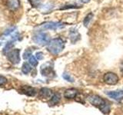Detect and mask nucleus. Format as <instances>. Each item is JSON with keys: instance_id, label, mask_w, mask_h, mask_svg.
I'll use <instances>...</instances> for the list:
<instances>
[{"instance_id": "f257e3e1", "label": "nucleus", "mask_w": 123, "mask_h": 115, "mask_svg": "<svg viewBox=\"0 0 123 115\" xmlns=\"http://www.w3.org/2000/svg\"><path fill=\"white\" fill-rule=\"evenodd\" d=\"M65 48V42L60 38H54L50 40L49 44L47 45V49L49 52L53 55H58Z\"/></svg>"}, {"instance_id": "f03ea898", "label": "nucleus", "mask_w": 123, "mask_h": 115, "mask_svg": "<svg viewBox=\"0 0 123 115\" xmlns=\"http://www.w3.org/2000/svg\"><path fill=\"white\" fill-rule=\"evenodd\" d=\"M32 40L36 44L44 46L49 44V42L50 41V37L48 34L42 32H39L34 34L32 37Z\"/></svg>"}, {"instance_id": "7ed1b4c3", "label": "nucleus", "mask_w": 123, "mask_h": 115, "mask_svg": "<svg viewBox=\"0 0 123 115\" xmlns=\"http://www.w3.org/2000/svg\"><path fill=\"white\" fill-rule=\"evenodd\" d=\"M65 27V24L60 22H47L38 27L40 30H57Z\"/></svg>"}, {"instance_id": "20e7f679", "label": "nucleus", "mask_w": 123, "mask_h": 115, "mask_svg": "<svg viewBox=\"0 0 123 115\" xmlns=\"http://www.w3.org/2000/svg\"><path fill=\"white\" fill-rule=\"evenodd\" d=\"M87 99L92 105H93L96 107H98L99 109H101L107 103L102 98L96 94H91L87 98Z\"/></svg>"}, {"instance_id": "39448f33", "label": "nucleus", "mask_w": 123, "mask_h": 115, "mask_svg": "<svg viewBox=\"0 0 123 115\" xmlns=\"http://www.w3.org/2000/svg\"><path fill=\"white\" fill-rule=\"evenodd\" d=\"M103 80L105 83L109 85H115L118 82V76L114 72H107L103 77Z\"/></svg>"}, {"instance_id": "423d86ee", "label": "nucleus", "mask_w": 123, "mask_h": 115, "mask_svg": "<svg viewBox=\"0 0 123 115\" xmlns=\"http://www.w3.org/2000/svg\"><path fill=\"white\" fill-rule=\"evenodd\" d=\"M7 58L11 63L14 64H18L20 62V50L14 49L12 51H10L7 54Z\"/></svg>"}, {"instance_id": "0eeeda50", "label": "nucleus", "mask_w": 123, "mask_h": 115, "mask_svg": "<svg viewBox=\"0 0 123 115\" xmlns=\"http://www.w3.org/2000/svg\"><path fill=\"white\" fill-rule=\"evenodd\" d=\"M19 91H20L22 94H24L27 96H29V97H33V96H35L36 94V91L35 90V88H33L32 87L28 86V85L22 86Z\"/></svg>"}, {"instance_id": "6e6552de", "label": "nucleus", "mask_w": 123, "mask_h": 115, "mask_svg": "<svg viewBox=\"0 0 123 115\" xmlns=\"http://www.w3.org/2000/svg\"><path fill=\"white\" fill-rule=\"evenodd\" d=\"M80 34L75 29H71L69 31V38L72 43L75 44L76 41H78L80 39Z\"/></svg>"}, {"instance_id": "1a4fd4ad", "label": "nucleus", "mask_w": 123, "mask_h": 115, "mask_svg": "<svg viewBox=\"0 0 123 115\" xmlns=\"http://www.w3.org/2000/svg\"><path fill=\"white\" fill-rule=\"evenodd\" d=\"M52 96V91L49 88L43 87L39 91V97L42 99H51Z\"/></svg>"}, {"instance_id": "9d476101", "label": "nucleus", "mask_w": 123, "mask_h": 115, "mask_svg": "<svg viewBox=\"0 0 123 115\" xmlns=\"http://www.w3.org/2000/svg\"><path fill=\"white\" fill-rule=\"evenodd\" d=\"M6 6L10 10L15 11L20 6V2L19 0H7Z\"/></svg>"}, {"instance_id": "9b49d317", "label": "nucleus", "mask_w": 123, "mask_h": 115, "mask_svg": "<svg viewBox=\"0 0 123 115\" xmlns=\"http://www.w3.org/2000/svg\"><path fill=\"white\" fill-rule=\"evenodd\" d=\"M78 95V91L75 88H69L65 91L64 97L67 99H74Z\"/></svg>"}, {"instance_id": "f8f14e48", "label": "nucleus", "mask_w": 123, "mask_h": 115, "mask_svg": "<svg viewBox=\"0 0 123 115\" xmlns=\"http://www.w3.org/2000/svg\"><path fill=\"white\" fill-rule=\"evenodd\" d=\"M107 94L111 98H112L115 101H120L123 98V91H110L108 92Z\"/></svg>"}, {"instance_id": "ddd939ff", "label": "nucleus", "mask_w": 123, "mask_h": 115, "mask_svg": "<svg viewBox=\"0 0 123 115\" xmlns=\"http://www.w3.org/2000/svg\"><path fill=\"white\" fill-rule=\"evenodd\" d=\"M52 68L50 66L46 67V65H42L41 68V73L44 76H49V75H51V73H52Z\"/></svg>"}, {"instance_id": "4468645a", "label": "nucleus", "mask_w": 123, "mask_h": 115, "mask_svg": "<svg viewBox=\"0 0 123 115\" xmlns=\"http://www.w3.org/2000/svg\"><path fill=\"white\" fill-rule=\"evenodd\" d=\"M60 99H61V96L59 94H53V96L52 97L51 100H50V105H55L57 104L60 101Z\"/></svg>"}, {"instance_id": "2eb2a0df", "label": "nucleus", "mask_w": 123, "mask_h": 115, "mask_svg": "<svg viewBox=\"0 0 123 115\" xmlns=\"http://www.w3.org/2000/svg\"><path fill=\"white\" fill-rule=\"evenodd\" d=\"M93 17H94V14L93 13H92V12L88 13L86 16V18H84V22H83L84 25L85 26H88V24H89V22H91V20L93 18Z\"/></svg>"}, {"instance_id": "dca6fc26", "label": "nucleus", "mask_w": 123, "mask_h": 115, "mask_svg": "<svg viewBox=\"0 0 123 115\" xmlns=\"http://www.w3.org/2000/svg\"><path fill=\"white\" fill-rule=\"evenodd\" d=\"M32 71V67H31V65L28 63H24L22 67V71L24 73V74L27 75L29 74V73Z\"/></svg>"}, {"instance_id": "f3484780", "label": "nucleus", "mask_w": 123, "mask_h": 115, "mask_svg": "<svg viewBox=\"0 0 123 115\" xmlns=\"http://www.w3.org/2000/svg\"><path fill=\"white\" fill-rule=\"evenodd\" d=\"M13 42H14V41H12L7 42L6 45V46H5V47H4V48H3V52H4V53L9 52V51H10V49L12 48L13 45H14Z\"/></svg>"}, {"instance_id": "a211bd4d", "label": "nucleus", "mask_w": 123, "mask_h": 115, "mask_svg": "<svg viewBox=\"0 0 123 115\" xmlns=\"http://www.w3.org/2000/svg\"><path fill=\"white\" fill-rule=\"evenodd\" d=\"M28 1L31 4V6L34 8L39 7L42 3V0H28Z\"/></svg>"}, {"instance_id": "6ab92c4d", "label": "nucleus", "mask_w": 123, "mask_h": 115, "mask_svg": "<svg viewBox=\"0 0 123 115\" xmlns=\"http://www.w3.org/2000/svg\"><path fill=\"white\" fill-rule=\"evenodd\" d=\"M29 59V64L32 65V66L36 67L37 65H38V61H37V59L34 56L32 55Z\"/></svg>"}, {"instance_id": "aec40b11", "label": "nucleus", "mask_w": 123, "mask_h": 115, "mask_svg": "<svg viewBox=\"0 0 123 115\" xmlns=\"http://www.w3.org/2000/svg\"><path fill=\"white\" fill-rule=\"evenodd\" d=\"M62 78H63L65 80H66L67 81H69V82H73V81H74V79H73L68 74H67V73H63Z\"/></svg>"}, {"instance_id": "412c9836", "label": "nucleus", "mask_w": 123, "mask_h": 115, "mask_svg": "<svg viewBox=\"0 0 123 115\" xmlns=\"http://www.w3.org/2000/svg\"><path fill=\"white\" fill-rule=\"evenodd\" d=\"M81 6L79 5H68V6H65V7L61 8V9H76V8H80Z\"/></svg>"}, {"instance_id": "4be33fe9", "label": "nucleus", "mask_w": 123, "mask_h": 115, "mask_svg": "<svg viewBox=\"0 0 123 115\" xmlns=\"http://www.w3.org/2000/svg\"><path fill=\"white\" fill-rule=\"evenodd\" d=\"M31 56H32V52L29 51V50H26V51L24 52V55H23L24 59H28Z\"/></svg>"}, {"instance_id": "5701e85b", "label": "nucleus", "mask_w": 123, "mask_h": 115, "mask_svg": "<svg viewBox=\"0 0 123 115\" xmlns=\"http://www.w3.org/2000/svg\"><path fill=\"white\" fill-rule=\"evenodd\" d=\"M6 82H7V79H6V78H5L4 76L0 75V86L4 85L5 84H6Z\"/></svg>"}, {"instance_id": "b1692460", "label": "nucleus", "mask_w": 123, "mask_h": 115, "mask_svg": "<svg viewBox=\"0 0 123 115\" xmlns=\"http://www.w3.org/2000/svg\"><path fill=\"white\" fill-rule=\"evenodd\" d=\"M36 57L38 60H42L43 59V53L39 52H37L36 55Z\"/></svg>"}, {"instance_id": "393cba45", "label": "nucleus", "mask_w": 123, "mask_h": 115, "mask_svg": "<svg viewBox=\"0 0 123 115\" xmlns=\"http://www.w3.org/2000/svg\"><path fill=\"white\" fill-rule=\"evenodd\" d=\"M14 29H15V27H13V28H11V29H8L7 31H6V32L4 33V35H8V34H9V33L12 32Z\"/></svg>"}, {"instance_id": "a878e982", "label": "nucleus", "mask_w": 123, "mask_h": 115, "mask_svg": "<svg viewBox=\"0 0 123 115\" xmlns=\"http://www.w3.org/2000/svg\"><path fill=\"white\" fill-rule=\"evenodd\" d=\"M81 2H82L83 3H88L90 2V0H80Z\"/></svg>"}, {"instance_id": "bb28decb", "label": "nucleus", "mask_w": 123, "mask_h": 115, "mask_svg": "<svg viewBox=\"0 0 123 115\" xmlns=\"http://www.w3.org/2000/svg\"><path fill=\"white\" fill-rule=\"evenodd\" d=\"M121 71H122V72L123 73V64H122V65L121 66Z\"/></svg>"}]
</instances>
